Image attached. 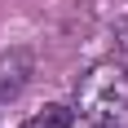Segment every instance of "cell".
I'll return each instance as SVG.
<instances>
[{
	"instance_id": "1",
	"label": "cell",
	"mask_w": 128,
	"mask_h": 128,
	"mask_svg": "<svg viewBox=\"0 0 128 128\" xmlns=\"http://www.w3.org/2000/svg\"><path fill=\"white\" fill-rule=\"evenodd\" d=\"M75 110L93 124H119L128 115V66L97 62L75 84Z\"/></svg>"
},
{
	"instance_id": "2",
	"label": "cell",
	"mask_w": 128,
	"mask_h": 128,
	"mask_svg": "<svg viewBox=\"0 0 128 128\" xmlns=\"http://www.w3.org/2000/svg\"><path fill=\"white\" fill-rule=\"evenodd\" d=\"M31 75H36L31 49H9V53H4V58H0V106L13 102V97L31 84Z\"/></svg>"
},
{
	"instance_id": "3",
	"label": "cell",
	"mask_w": 128,
	"mask_h": 128,
	"mask_svg": "<svg viewBox=\"0 0 128 128\" xmlns=\"http://www.w3.org/2000/svg\"><path fill=\"white\" fill-rule=\"evenodd\" d=\"M71 124H75V110L71 106H44L40 115L22 119V128H71Z\"/></svg>"
},
{
	"instance_id": "4",
	"label": "cell",
	"mask_w": 128,
	"mask_h": 128,
	"mask_svg": "<svg viewBox=\"0 0 128 128\" xmlns=\"http://www.w3.org/2000/svg\"><path fill=\"white\" fill-rule=\"evenodd\" d=\"M115 49H119V58L128 62V18H119V22H115Z\"/></svg>"
},
{
	"instance_id": "5",
	"label": "cell",
	"mask_w": 128,
	"mask_h": 128,
	"mask_svg": "<svg viewBox=\"0 0 128 128\" xmlns=\"http://www.w3.org/2000/svg\"><path fill=\"white\" fill-rule=\"evenodd\" d=\"M93 128H115V124H93Z\"/></svg>"
}]
</instances>
